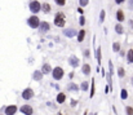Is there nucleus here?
Masks as SVG:
<instances>
[{
	"instance_id": "7c9ffc66",
	"label": "nucleus",
	"mask_w": 133,
	"mask_h": 115,
	"mask_svg": "<svg viewBox=\"0 0 133 115\" xmlns=\"http://www.w3.org/2000/svg\"><path fill=\"white\" fill-rule=\"evenodd\" d=\"M79 22H80V25H84L85 23V20H84L83 17H80V21H79Z\"/></svg>"
},
{
	"instance_id": "f257e3e1",
	"label": "nucleus",
	"mask_w": 133,
	"mask_h": 115,
	"mask_svg": "<svg viewBox=\"0 0 133 115\" xmlns=\"http://www.w3.org/2000/svg\"><path fill=\"white\" fill-rule=\"evenodd\" d=\"M54 23H56V26L62 27L63 25H65V14L63 13H57L56 17H54Z\"/></svg>"
},
{
	"instance_id": "4be33fe9",
	"label": "nucleus",
	"mask_w": 133,
	"mask_h": 115,
	"mask_svg": "<svg viewBox=\"0 0 133 115\" xmlns=\"http://www.w3.org/2000/svg\"><path fill=\"white\" fill-rule=\"evenodd\" d=\"M115 30H116V33H118V34H123V27H122V25H116V26H115Z\"/></svg>"
},
{
	"instance_id": "473e14b6",
	"label": "nucleus",
	"mask_w": 133,
	"mask_h": 115,
	"mask_svg": "<svg viewBox=\"0 0 133 115\" xmlns=\"http://www.w3.org/2000/svg\"><path fill=\"white\" fill-rule=\"evenodd\" d=\"M129 3H131V5H133V0H129Z\"/></svg>"
},
{
	"instance_id": "c85d7f7f",
	"label": "nucleus",
	"mask_w": 133,
	"mask_h": 115,
	"mask_svg": "<svg viewBox=\"0 0 133 115\" xmlns=\"http://www.w3.org/2000/svg\"><path fill=\"white\" fill-rule=\"evenodd\" d=\"M89 3V0H80V7H85Z\"/></svg>"
},
{
	"instance_id": "dca6fc26",
	"label": "nucleus",
	"mask_w": 133,
	"mask_h": 115,
	"mask_svg": "<svg viewBox=\"0 0 133 115\" xmlns=\"http://www.w3.org/2000/svg\"><path fill=\"white\" fill-rule=\"evenodd\" d=\"M116 20H118V21H123V20H124V13H123L122 11H118V13H116Z\"/></svg>"
},
{
	"instance_id": "f03ea898",
	"label": "nucleus",
	"mask_w": 133,
	"mask_h": 115,
	"mask_svg": "<svg viewBox=\"0 0 133 115\" xmlns=\"http://www.w3.org/2000/svg\"><path fill=\"white\" fill-rule=\"evenodd\" d=\"M40 9H42V4H40L39 1L34 0V1H31V3H30V11L32 12V13H37Z\"/></svg>"
},
{
	"instance_id": "a211bd4d",
	"label": "nucleus",
	"mask_w": 133,
	"mask_h": 115,
	"mask_svg": "<svg viewBox=\"0 0 133 115\" xmlns=\"http://www.w3.org/2000/svg\"><path fill=\"white\" fill-rule=\"evenodd\" d=\"M42 8H43V11L45 12V13H48V12H50V5L48 4V3L43 4V5H42Z\"/></svg>"
},
{
	"instance_id": "6ab92c4d",
	"label": "nucleus",
	"mask_w": 133,
	"mask_h": 115,
	"mask_svg": "<svg viewBox=\"0 0 133 115\" xmlns=\"http://www.w3.org/2000/svg\"><path fill=\"white\" fill-rule=\"evenodd\" d=\"M96 57H97V61L98 63H101V48L96 49Z\"/></svg>"
},
{
	"instance_id": "5701e85b",
	"label": "nucleus",
	"mask_w": 133,
	"mask_h": 115,
	"mask_svg": "<svg viewBox=\"0 0 133 115\" xmlns=\"http://www.w3.org/2000/svg\"><path fill=\"white\" fill-rule=\"evenodd\" d=\"M103 21H105V11H101V13H100V22L102 23Z\"/></svg>"
},
{
	"instance_id": "9b49d317",
	"label": "nucleus",
	"mask_w": 133,
	"mask_h": 115,
	"mask_svg": "<svg viewBox=\"0 0 133 115\" xmlns=\"http://www.w3.org/2000/svg\"><path fill=\"white\" fill-rule=\"evenodd\" d=\"M127 58H128V62H133V49H129L128 53H127Z\"/></svg>"
},
{
	"instance_id": "1a4fd4ad",
	"label": "nucleus",
	"mask_w": 133,
	"mask_h": 115,
	"mask_svg": "<svg viewBox=\"0 0 133 115\" xmlns=\"http://www.w3.org/2000/svg\"><path fill=\"white\" fill-rule=\"evenodd\" d=\"M69 62H70V65L72 66V67H76V66L79 65V60L75 56H71L70 60H69Z\"/></svg>"
},
{
	"instance_id": "aec40b11",
	"label": "nucleus",
	"mask_w": 133,
	"mask_h": 115,
	"mask_svg": "<svg viewBox=\"0 0 133 115\" xmlns=\"http://www.w3.org/2000/svg\"><path fill=\"white\" fill-rule=\"evenodd\" d=\"M69 89H70V91H74V92H76L78 91V85L76 84H74V83H71V84H69Z\"/></svg>"
},
{
	"instance_id": "6e6552de",
	"label": "nucleus",
	"mask_w": 133,
	"mask_h": 115,
	"mask_svg": "<svg viewBox=\"0 0 133 115\" xmlns=\"http://www.w3.org/2000/svg\"><path fill=\"white\" fill-rule=\"evenodd\" d=\"M16 111H17V106H14V105L8 106L7 109H5V114H7V115H14Z\"/></svg>"
},
{
	"instance_id": "2f4dec72",
	"label": "nucleus",
	"mask_w": 133,
	"mask_h": 115,
	"mask_svg": "<svg viewBox=\"0 0 133 115\" xmlns=\"http://www.w3.org/2000/svg\"><path fill=\"white\" fill-rule=\"evenodd\" d=\"M123 1H124V0H115V3H116V4H122Z\"/></svg>"
},
{
	"instance_id": "9d476101",
	"label": "nucleus",
	"mask_w": 133,
	"mask_h": 115,
	"mask_svg": "<svg viewBox=\"0 0 133 115\" xmlns=\"http://www.w3.org/2000/svg\"><path fill=\"white\" fill-rule=\"evenodd\" d=\"M42 78H43V72H40V71H35L34 72V80H42Z\"/></svg>"
},
{
	"instance_id": "2eb2a0df",
	"label": "nucleus",
	"mask_w": 133,
	"mask_h": 115,
	"mask_svg": "<svg viewBox=\"0 0 133 115\" xmlns=\"http://www.w3.org/2000/svg\"><path fill=\"white\" fill-rule=\"evenodd\" d=\"M83 72L85 75H89L90 74V66L89 65H84L83 66Z\"/></svg>"
},
{
	"instance_id": "c756f323",
	"label": "nucleus",
	"mask_w": 133,
	"mask_h": 115,
	"mask_svg": "<svg viewBox=\"0 0 133 115\" xmlns=\"http://www.w3.org/2000/svg\"><path fill=\"white\" fill-rule=\"evenodd\" d=\"M56 3H57L58 5H63V4L66 3V0H56Z\"/></svg>"
},
{
	"instance_id": "cd10ccee",
	"label": "nucleus",
	"mask_w": 133,
	"mask_h": 115,
	"mask_svg": "<svg viewBox=\"0 0 133 115\" xmlns=\"http://www.w3.org/2000/svg\"><path fill=\"white\" fill-rule=\"evenodd\" d=\"M119 49H120V44L119 43H114V50H115V52H118Z\"/></svg>"
},
{
	"instance_id": "0eeeda50",
	"label": "nucleus",
	"mask_w": 133,
	"mask_h": 115,
	"mask_svg": "<svg viewBox=\"0 0 133 115\" xmlns=\"http://www.w3.org/2000/svg\"><path fill=\"white\" fill-rule=\"evenodd\" d=\"M21 111L25 115H31V114H32V107L28 106V105H23V106L21 107Z\"/></svg>"
},
{
	"instance_id": "20e7f679",
	"label": "nucleus",
	"mask_w": 133,
	"mask_h": 115,
	"mask_svg": "<svg viewBox=\"0 0 133 115\" xmlns=\"http://www.w3.org/2000/svg\"><path fill=\"white\" fill-rule=\"evenodd\" d=\"M63 76V70L61 67H56L53 70V78L56 79V80H59V79H62Z\"/></svg>"
},
{
	"instance_id": "bb28decb",
	"label": "nucleus",
	"mask_w": 133,
	"mask_h": 115,
	"mask_svg": "<svg viewBox=\"0 0 133 115\" xmlns=\"http://www.w3.org/2000/svg\"><path fill=\"white\" fill-rule=\"evenodd\" d=\"M125 110H127V114H128V115H133V109L131 106H128Z\"/></svg>"
},
{
	"instance_id": "4468645a",
	"label": "nucleus",
	"mask_w": 133,
	"mask_h": 115,
	"mask_svg": "<svg viewBox=\"0 0 133 115\" xmlns=\"http://www.w3.org/2000/svg\"><path fill=\"white\" fill-rule=\"evenodd\" d=\"M43 74H48V72L50 71V70H52V69H50V65H48V63H45V65H43Z\"/></svg>"
},
{
	"instance_id": "c9c22d12",
	"label": "nucleus",
	"mask_w": 133,
	"mask_h": 115,
	"mask_svg": "<svg viewBox=\"0 0 133 115\" xmlns=\"http://www.w3.org/2000/svg\"><path fill=\"white\" fill-rule=\"evenodd\" d=\"M59 115H62V114H59Z\"/></svg>"
},
{
	"instance_id": "ddd939ff",
	"label": "nucleus",
	"mask_w": 133,
	"mask_h": 115,
	"mask_svg": "<svg viewBox=\"0 0 133 115\" xmlns=\"http://www.w3.org/2000/svg\"><path fill=\"white\" fill-rule=\"evenodd\" d=\"M75 34H76V31H75V30H72V28H70V30H65V35H66V36H74V35Z\"/></svg>"
},
{
	"instance_id": "39448f33",
	"label": "nucleus",
	"mask_w": 133,
	"mask_h": 115,
	"mask_svg": "<svg viewBox=\"0 0 133 115\" xmlns=\"http://www.w3.org/2000/svg\"><path fill=\"white\" fill-rule=\"evenodd\" d=\"M32 96H34V91H32V89H30V88L25 89L23 93H22V97H23L25 100H30V98L32 97Z\"/></svg>"
},
{
	"instance_id": "b1692460",
	"label": "nucleus",
	"mask_w": 133,
	"mask_h": 115,
	"mask_svg": "<svg viewBox=\"0 0 133 115\" xmlns=\"http://www.w3.org/2000/svg\"><path fill=\"white\" fill-rule=\"evenodd\" d=\"M118 75L120 76V78H123V76L125 75V71H124V69H123V67H120V69H119V71H118Z\"/></svg>"
},
{
	"instance_id": "393cba45",
	"label": "nucleus",
	"mask_w": 133,
	"mask_h": 115,
	"mask_svg": "<svg viewBox=\"0 0 133 115\" xmlns=\"http://www.w3.org/2000/svg\"><path fill=\"white\" fill-rule=\"evenodd\" d=\"M87 89H88V83L83 82V83H81V91H87Z\"/></svg>"
},
{
	"instance_id": "f704fd0d",
	"label": "nucleus",
	"mask_w": 133,
	"mask_h": 115,
	"mask_svg": "<svg viewBox=\"0 0 133 115\" xmlns=\"http://www.w3.org/2000/svg\"><path fill=\"white\" fill-rule=\"evenodd\" d=\"M90 115H96V114H90Z\"/></svg>"
},
{
	"instance_id": "7ed1b4c3",
	"label": "nucleus",
	"mask_w": 133,
	"mask_h": 115,
	"mask_svg": "<svg viewBox=\"0 0 133 115\" xmlns=\"http://www.w3.org/2000/svg\"><path fill=\"white\" fill-rule=\"evenodd\" d=\"M27 22H28V25H30V26L32 27V28L39 27V23H40V22H39V18H37L36 16H32V17H30Z\"/></svg>"
},
{
	"instance_id": "423d86ee",
	"label": "nucleus",
	"mask_w": 133,
	"mask_h": 115,
	"mask_svg": "<svg viewBox=\"0 0 133 115\" xmlns=\"http://www.w3.org/2000/svg\"><path fill=\"white\" fill-rule=\"evenodd\" d=\"M39 28H40V33H47L50 28V25L48 22H42V23H39Z\"/></svg>"
},
{
	"instance_id": "72a5a7b5",
	"label": "nucleus",
	"mask_w": 133,
	"mask_h": 115,
	"mask_svg": "<svg viewBox=\"0 0 133 115\" xmlns=\"http://www.w3.org/2000/svg\"><path fill=\"white\" fill-rule=\"evenodd\" d=\"M132 85H133V79H132Z\"/></svg>"
},
{
	"instance_id": "f8f14e48",
	"label": "nucleus",
	"mask_w": 133,
	"mask_h": 115,
	"mask_svg": "<svg viewBox=\"0 0 133 115\" xmlns=\"http://www.w3.org/2000/svg\"><path fill=\"white\" fill-rule=\"evenodd\" d=\"M65 98H66L65 94H63V93H59L58 96H57V102H58V104H62V102H65Z\"/></svg>"
},
{
	"instance_id": "412c9836",
	"label": "nucleus",
	"mask_w": 133,
	"mask_h": 115,
	"mask_svg": "<svg viewBox=\"0 0 133 115\" xmlns=\"http://www.w3.org/2000/svg\"><path fill=\"white\" fill-rule=\"evenodd\" d=\"M120 97H122L123 100H127V97H128V93H127L125 89H123V91H122V93H120Z\"/></svg>"
},
{
	"instance_id": "a878e982",
	"label": "nucleus",
	"mask_w": 133,
	"mask_h": 115,
	"mask_svg": "<svg viewBox=\"0 0 133 115\" xmlns=\"http://www.w3.org/2000/svg\"><path fill=\"white\" fill-rule=\"evenodd\" d=\"M94 96V79L92 80V89H90V97Z\"/></svg>"
},
{
	"instance_id": "f3484780",
	"label": "nucleus",
	"mask_w": 133,
	"mask_h": 115,
	"mask_svg": "<svg viewBox=\"0 0 133 115\" xmlns=\"http://www.w3.org/2000/svg\"><path fill=\"white\" fill-rule=\"evenodd\" d=\"M84 36H85V31L81 30L80 33L78 34V40H79V41H83V40H84Z\"/></svg>"
}]
</instances>
